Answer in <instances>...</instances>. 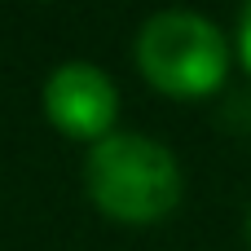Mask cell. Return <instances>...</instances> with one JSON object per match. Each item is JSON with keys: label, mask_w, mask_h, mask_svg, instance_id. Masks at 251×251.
Returning <instances> with one entry per match:
<instances>
[{"label": "cell", "mask_w": 251, "mask_h": 251, "mask_svg": "<svg viewBox=\"0 0 251 251\" xmlns=\"http://www.w3.org/2000/svg\"><path fill=\"white\" fill-rule=\"evenodd\" d=\"M84 190L93 207L119 225H154L181 203V163L141 132H110L84 154Z\"/></svg>", "instance_id": "6da1fadb"}, {"label": "cell", "mask_w": 251, "mask_h": 251, "mask_svg": "<svg viewBox=\"0 0 251 251\" xmlns=\"http://www.w3.org/2000/svg\"><path fill=\"white\" fill-rule=\"evenodd\" d=\"M132 57L150 88L181 97V101L212 97L229 75L225 31L212 18L190 13V9H163L154 18H146L137 31Z\"/></svg>", "instance_id": "7a4b0ae2"}, {"label": "cell", "mask_w": 251, "mask_h": 251, "mask_svg": "<svg viewBox=\"0 0 251 251\" xmlns=\"http://www.w3.org/2000/svg\"><path fill=\"white\" fill-rule=\"evenodd\" d=\"M44 115L62 137L97 146L101 137L115 132L119 93L101 66L75 57V62L53 66V75L44 79Z\"/></svg>", "instance_id": "3957f363"}, {"label": "cell", "mask_w": 251, "mask_h": 251, "mask_svg": "<svg viewBox=\"0 0 251 251\" xmlns=\"http://www.w3.org/2000/svg\"><path fill=\"white\" fill-rule=\"evenodd\" d=\"M238 62L251 71V0H243V13H238Z\"/></svg>", "instance_id": "277c9868"}, {"label": "cell", "mask_w": 251, "mask_h": 251, "mask_svg": "<svg viewBox=\"0 0 251 251\" xmlns=\"http://www.w3.org/2000/svg\"><path fill=\"white\" fill-rule=\"evenodd\" d=\"M247 234H251V221H247Z\"/></svg>", "instance_id": "5b68a950"}]
</instances>
